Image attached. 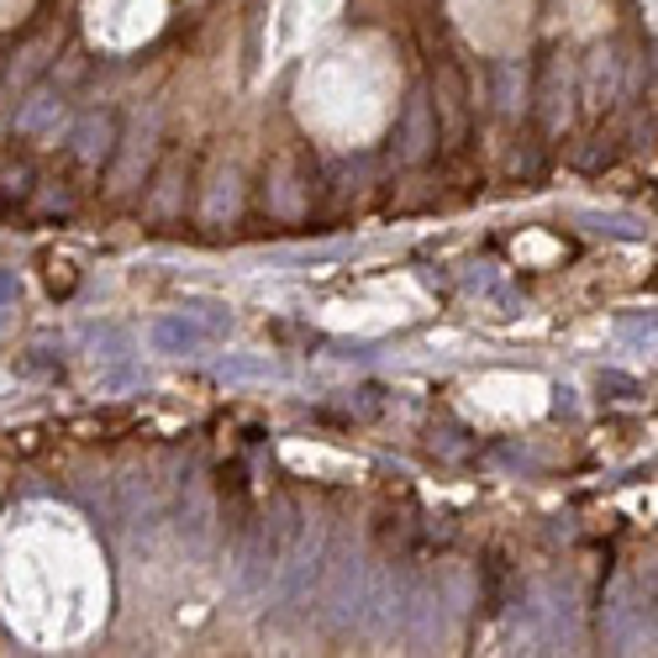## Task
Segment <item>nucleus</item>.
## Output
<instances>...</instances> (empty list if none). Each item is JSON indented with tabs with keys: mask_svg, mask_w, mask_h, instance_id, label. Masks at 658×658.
I'll return each instance as SVG.
<instances>
[{
	"mask_svg": "<svg viewBox=\"0 0 658 658\" xmlns=\"http://www.w3.org/2000/svg\"><path fill=\"white\" fill-rule=\"evenodd\" d=\"M438 153V121H432V100H427V85L406 95L396 121V159L400 164H427Z\"/></svg>",
	"mask_w": 658,
	"mask_h": 658,
	"instance_id": "obj_6",
	"label": "nucleus"
},
{
	"mask_svg": "<svg viewBox=\"0 0 658 658\" xmlns=\"http://www.w3.org/2000/svg\"><path fill=\"white\" fill-rule=\"evenodd\" d=\"M58 111H64V95L53 90V85H37V90L22 100V111H17L11 127H17L22 138H37V132H47V121L58 117Z\"/></svg>",
	"mask_w": 658,
	"mask_h": 658,
	"instance_id": "obj_13",
	"label": "nucleus"
},
{
	"mask_svg": "<svg viewBox=\"0 0 658 658\" xmlns=\"http://www.w3.org/2000/svg\"><path fill=\"white\" fill-rule=\"evenodd\" d=\"M427 100H432V121H438V148L459 153L470 142V79L453 58H438L432 64V79H427Z\"/></svg>",
	"mask_w": 658,
	"mask_h": 658,
	"instance_id": "obj_3",
	"label": "nucleus"
},
{
	"mask_svg": "<svg viewBox=\"0 0 658 658\" xmlns=\"http://www.w3.org/2000/svg\"><path fill=\"white\" fill-rule=\"evenodd\" d=\"M601 390H616V400H633L637 396V379L616 375V369H601Z\"/></svg>",
	"mask_w": 658,
	"mask_h": 658,
	"instance_id": "obj_22",
	"label": "nucleus"
},
{
	"mask_svg": "<svg viewBox=\"0 0 658 658\" xmlns=\"http://www.w3.org/2000/svg\"><path fill=\"white\" fill-rule=\"evenodd\" d=\"M212 532H216L212 495H206V485H190L185 506H180V538L190 542V553H206V548H212Z\"/></svg>",
	"mask_w": 658,
	"mask_h": 658,
	"instance_id": "obj_11",
	"label": "nucleus"
},
{
	"mask_svg": "<svg viewBox=\"0 0 658 658\" xmlns=\"http://www.w3.org/2000/svg\"><path fill=\"white\" fill-rule=\"evenodd\" d=\"M17 295H22V284H17V274L11 269H0V311L17 306Z\"/></svg>",
	"mask_w": 658,
	"mask_h": 658,
	"instance_id": "obj_24",
	"label": "nucleus"
},
{
	"mask_svg": "<svg viewBox=\"0 0 658 658\" xmlns=\"http://www.w3.org/2000/svg\"><path fill=\"white\" fill-rule=\"evenodd\" d=\"M280 538L269 532V527H254V538L242 542V553H237V595L242 601H263L269 585H274V569H280Z\"/></svg>",
	"mask_w": 658,
	"mask_h": 658,
	"instance_id": "obj_7",
	"label": "nucleus"
},
{
	"mask_svg": "<svg viewBox=\"0 0 658 658\" xmlns=\"http://www.w3.org/2000/svg\"><path fill=\"white\" fill-rule=\"evenodd\" d=\"M159 185H164V190H153V195H148V212H153V216H174V190H180V164H164V174H159Z\"/></svg>",
	"mask_w": 658,
	"mask_h": 658,
	"instance_id": "obj_17",
	"label": "nucleus"
},
{
	"mask_svg": "<svg viewBox=\"0 0 658 658\" xmlns=\"http://www.w3.org/2000/svg\"><path fill=\"white\" fill-rule=\"evenodd\" d=\"M212 337H216L212 322H195V316H185V311L159 316V322H153V332H148V343H153L159 353H201Z\"/></svg>",
	"mask_w": 658,
	"mask_h": 658,
	"instance_id": "obj_9",
	"label": "nucleus"
},
{
	"mask_svg": "<svg viewBox=\"0 0 658 658\" xmlns=\"http://www.w3.org/2000/svg\"><path fill=\"white\" fill-rule=\"evenodd\" d=\"M248 375H263V364H248V358H227L222 364V379H248Z\"/></svg>",
	"mask_w": 658,
	"mask_h": 658,
	"instance_id": "obj_23",
	"label": "nucleus"
},
{
	"mask_svg": "<svg viewBox=\"0 0 658 658\" xmlns=\"http://www.w3.org/2000/svg\"><path fill=\"white\" fill-rule=\"evenodd\" d=\"M411 580L400 574L396 564H369V585H364V612H358V627L375 637V643H390V637L406 633V612H411Z\"/></svg>",
	"mask_w": 658,
	"mask_h": 658,
	"instance_id": "obj_2",
	"label": "nucleus"
},
{
	"mask_svg": "<svg viewBox=\"0 0 658 658\" xmlns=\"http://www.w3.org/2000/svg\"><path fill=\"white\" fill-rule=\"evenodd\" d=\"M574 100H580V74H574V58L569 53H548V64L538 74V90L527 95V106L538 111L542 132L548 138H559L569 132V121H574Z\"/></svg>",
	"mask_w": 658,
	"mask_h": 658,
	"instance_id": "obj_4",
	"label": "nucleus"
},
{
	"mask_svg": "<svg viewBox=\"0 0 658 658\" xmlns=\"http://www.w3.org/2000/svg\"><path fill=\"white\" fill-rule=\"evenodd\" d=\"M490 79H495V100H500V111H506V117H521V111H527V64H521V58H500V64H495L490 69Z\"/></svg>",
	"mask_w": 658,
	"mask_h": 658,
	"instance_id": "obj_12",
	"label": "nucleus"
},
{
	"mask_svg": "<svg viewBox=\"0 0 658 658\" xmlns=\"http://www.w3.org/2000/svg\"><path fill=\"white\" fill-rule=\"evenodd\" d=\"M117 142H121L117 111H85V117L74 121V132L64 148H69V159L79 169H106L117 159Z\"/></svg>",
	"mask_w": 658,
	"mask_h": 658,
	"instance_id": "obj_8",
	"label": "nucleus"
},
{
	"mask_svg": "<svg viewBox=\"0 0 658 658\" xmlns=\"http://www.w3.org/2000/svg\"><path fill=\"white\" fill-rule=\"evenodd\" d=\"M327 548H332V521L301 517L290 548L280 553V569H274V606H280V616H295L301 606H311V590L322 585V569H327Z\"/></svg>",
	"mask_w": 658,
	"mask_h": 658,
	"instance_id": "obj_1",
	"label": "nucleus"
},
{
	"mask_svg": "<svg viewBox=\"0 0 658 658\" xmlns=\"http://www.w3.org/2000/svg\"><path fill=\"white\" fill-rule=\"evenodd\" d=\"M47 53H53V43H32V47H22V53H17V58H11V74H6V85H11V90H26V85H32V79H37V74L47 69Z\"/></svg>",
	"mask_w": 658,
	"mask_h": 658,
	"instance_id": "obj_15",
	"label": "nucleus"
},
{
	"mask_svg": "<svg viewBox=\"0 0 658 658\" xmlns=\"http://www.w3.org/2000/svg\"><path fill=\"white\" fill-rule=\"evenodd\" d=\"M95 348H106V358H127L132 337H127L121 327H106V332H95Z\"/></svg>",
	"mask_w": 658,
	"mask_h": 658,
	"instance_id": "obj_21",
	"label": "nucleus"
},
{
	"mask_svg": "<svg viewBox=\"0 0 658 658\" xmlns=\"http://www.w3.org/2000/svg\"><path fill=\"white\" fill-rule=\"evenodd\" d=\"M295 159H280L274 164V190H269V212L274 216H301L306 212V201H295Z\"/></svg>",
	"mask_w": 658,
	"mask_h": 658,
	"instance_id": "obj_14",
	"label": "nucleus"
},
{
	"mask_svg": "<svg viewBox=\"0 0 658 658\" xmlns=\"http://www.w3.org/2000/svg\"><path fill=\"white\" fill-rule=\"evenodd\" d=\"M612 159H616V138H590V148H580V153H574V164L585 169V174L606 169Z\"/></svg>",
	"mask_w": 658,
	"mask_h": 658,
	"instance_id": "obj_18",
	"label": "nucleus"
},
{
	"mask_svg": "<svg viewBox=\"0 0 658 658\" xmlns=\"http://www.w3.org/2000/svg\"><path fill=\"white\" fill-rule=\"evenodd\" d=\"M511 174H521V180H538V174H542V148H538V142L511 148Z\"/></svg>",
	"mask_w": 658,
	"mask_h": 658,
	"instance_id": "obj_20",
	"label": "nucleus"
},
{
	"mask_svg": "<svg viewBox=\"0 0 658 658\" xmlns=\"http://www.w3.org/2000/svg\"><path fill=\"white\" fill-rule=\"evenodd\" d=\"M616 69H622V58H616L612 47H595L585 58V79H580V100H585L590 111H606L612 100H622V79H616Z\"/></svg>",
	"mask_w": 658,
	"mask_h": 658,
	"instance_id": "obj_10",
	"label": "nucleus"
},
{
	"mask_svg": "<svg viewBox=\"0 0 658 658\" xmlns=\"http://www.w3.org/2000/svg\"><path fill=\"white\" fill-rule=\"evenodd\" d=\"M32 180H37L32 164H6V169H0V201H26V195L37 190Z\"/></svg>",
	"mask_w": 658,
	"mask_h": 658,
	"instance_id": "obj_16",
	"label": "nucleus"
},
{
	"mask_svg": "<svg viewBox=\"0 0 658 658\" xmlns=\"http://www.w3.org/2000/svg\"><path fill=\"white\" fill-rule=\"evenodd\" d=\"M327 574V595H322V606H327V633L343 637L358 627V612H364V585H369V559L348 548L337 564L322 569Z\"/></svg>",
	"mask_w": 658,
	"mask_h": 658,
	"instance_id": "obj_5",
	"label": "nucleus"
},
{
	"mask_svg": "<svg viewBox=\"0 0 658 658\" xmlns=\"http://www.w3.org/2000/svg\"><path fill=\"white\" fill-rule=\"evenodd\" d=\"M580 222H585L590 233H616V237H643V227H637V222H627V216H601V212H580Z\"/></svg>",
	"mask_w": 658,
	"mask_h": 658,
	"instance_id": "obj_19",
	"label": "nucleus"
}]
</instances>
